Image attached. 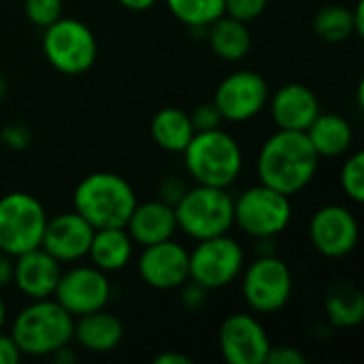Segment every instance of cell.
I'll use <instances>...</instances> for the list:
<instances>
[{"label":"cell","mask_w":364,"mask_h":364,"mask_svg":"<svg viewBox=\"0 0 364 364\" xmlns=\"http://www.w3.org/2000/svg\"><path fill=\"white\" fill-rule=\"evenodd\" d=\"M21 352L15 346L13 337L4 331H0V364H17L21 360Z\"/></svg>","instance_id":"d590c367"},{"label":"cell","mask_w":364,"mask_h":364,"mask_svg":"<svg viewBox=\"0 0 364 364\" xmlns=\"http://www.w3.org/2000/svg\"><path fill=\"white\" fill-rule=\"evenodd\" d=\"M267 79L250 68L235 70L220 81L213 94V102L220 109L224 122L241 124L254 119L269 102Z\"/></svg>","instance_id":"4fadbf2b"},{"label":"cell","mask_w":364,"mask_h":364,"mask_svg":"<svg viewBox=\"0 0 364 364\" xmlns=\"http://www.w3.org/2000/svg\"><path fill=\"white\" fill-rule=\"evenodd\" d=\"M13 256L0 250V288L9 286L13 282Z\"/></svg>","instance_id":"8d00e7d4"},{"label":"cell","mask_w":364,"mask_h":364,"mask_svg":"<svg viewBox=\"0 0 364 364\" xmlns=\"http://www.w3.org/2000/svg\"><path fill=\"white\" fill-rule=\"evenodd\" d=\"M6 322H9V307H6V301L0 296V331H4Z\"/></svg>","instance_id":"b9f144b4"},{"label":"cell","mask_w":364,"mask_h":364,"mask_svg":"<svg viewBox=\"0 0 364 364\" xmlns=\"http://www.w3.org/2000/svg\"><path fill=\"white\" fill-rule=\"evenodd\" d=\"M292 222V196L264 183L243 190L235 198V226L254 239L279 237Z\"/></svg>","instance_id":"9c48e42d"},{"label":"cell","mask_w":364,"mask_h":364,"mask_svg":"<svg viewBox=\"0 0 364 364\" xmlns=\"http://www.w3.org/2000/svg\"><path fill=\"white\" fill-rule=\"evenodd\" d=\"M117 4H122L124 9L134 11V13H143V11L154 9L158 4V0H117Z\"/></svg>","instance_id":"74e56055"},{"label":"cell","mask_w":364,"mask_h":364,"mask_svg":"<svg viewBox=\"0 0 364 364\" xmlns=\"http://www.w3.org/2000/svg\"><path fill=\"white\" fill-rule=\"evenodd\" d=\"M136 203V194L126 177L109 171L85 175L73 192V209L85 218L94 230L126 226Z\"/></svg>","instance_id":"277c9868"},{"label":"cell","mask_w":364,"mask_h":364,"mask_svg":"<svg viewBox=\"0 0 364 364\" xmlns=\"http://www.w3.org/2000/svg\"><path fill=\"white\" fill-rule=\"evenodd\" d=\"M0 139H2V143L6 147L21 151V149H26L32 143V132L23 124H9V126H4L0 130Z\"/></svg>","instance_id":"1f68e13d"},{"label":"cell","mask_w":364,"mask_h":364,"mask_svg":"<svg viewBox=\"0 0 364 364\" xmlns=\"http://www.w3.org/2000/svg\"><path fill=\"white\" fill-rule=\"evenodd\" d=\"M136 273L154 290H179L190 279V250L175 239L145 245L136 256Z\"/></svg>","instance_id":"9a60e30c"},{"label":"cell","mask_w":364,"mask_h":364,"mask_svg":"<svg viewBox=\"0 0 364 364\" xmlns=\"http://www.w3.org/2000/svg\"><path fill=\"white\" fill-rule=\"evenodd\" d=\"M316 154L322 158H341L354 145V130L350 122L339 113H318L311 126L305 130Z\"/></svg>","instance_id":"7402d4cb"},{"label":"cell","mask_w":364,"mask_h":364,"mask_svg":"<svg viewBox=\"0 0 364 364\" xmlns=\"http://www.w3.org/2000/svg\"><path fill=\"white\" fill-rule=\"evenodd\" d=\"M352 15H354L356 36H363L364 34V0H358V2H356V6L352 9Z\"/></svg>","instance_id":"60d3db41"},{"label":"cell","mask_w":364,"mask_h":364,"mask_svg":"<svg viewBox=\"0 0 364 364\" xmlns=\"http://www.w3.org/2000/svg\"><path fill=\"white\" fill-rule=\"evenodd\" d=\"M111 279L109 273L96 269L94 264H75L62 271L55 286L53 299L73 316H85L105 309L111 301Z\"/></svg>","instance_id":"8fae6325"},{"label":"cell","mask_w":364,"mask_h":364,"mask_svg":"<svg viewBox=\"0 0 364 364\" xmlns=\"http://www.w3.org/2000/svg\"><path fill=\"white\" fill-rule=\"evenodd\" d=\"M339 183H341V190L343 194L360 205L364 200V154L363 151H348V158L341 166V173H339Z\"/></svg>","instance_id":"83f0119b"},{"label":"cell","mask_w":364,"mask_h":364,"mask_svg":"<svg viewBox=\"0 0 364 364\" xmlns=\"http://www.w3.org/2000/svg\"><path fill=\"white\" fill-rule=\"evenodd\" d=\"M190 122L194 126V132H205V130L222 128L224 117L215 107V102L209 100V102H200L198 107H194V111H190Z\"/></svg>","instance_id":"f546056e"},{"label":"cell","mask_w":364,"mask_h":364,"mask_svg":"<svg viewBox=\"0 0 364 364\" xmlns=\"http://www.w3.org/2000/svg\"><path fill=\"white\" fill-rule=\"evenodd\" d=\"M241 294L245 305L256 316L282 311L294 292V275L286 260L277 254L256 256L241 271Z\"/></svg>","instance_id":"8992f818"},{"label":"cell","mask_w":364,"mask_h":364,"mask_svg":"<svg viewBox=\"0 0 364 364\" xmlns=\"http://www.w3.org/2000/svg\"><path fill=\"white\" fill-rule=\"evenodd\" d=\"M324 314L335 328H356L364 320V294L354 284H333L324 296Z\"/></svg>","instance_id":"d4e9b609"},{"label":"cell","mask_w":364,"mask_h":364,"mask_svg":"<svg viewBox=\"0 0 364 364\" xmlns=\"http://www.w3.org/2000/svg\"><path fill=\"white\" fill-rule=\"evenodd\" d=\"M171 15L192 30H205L224 15V0H164Z\"/></svg>","instance_id":"4316f807"},{"label":"cell","mask_w":364,"mask_h":364,"mask_svg":"<svg viewBox=\"0 0 364 364\" xmlns=\"http://www.w3.org/2000/svg\"><path fill=\"white\" fill-rule=\"evenodd\" d=\"M149 132L160 149L168 154H181L194 136V126L188 111L179 107H164L154 115Z\"/></svg>","instance_id":"cb8c5ba5"},{"label":"cell","mask_w":364,"mask_h":364,"mask_svg":"<svg viewBox=\"0 0 364 364\" xmlns=\"http://www.w3.org/2000/svg\"><path fill=\"white\" fill-rule=\"evenodd\" d=\"M124 228L128 230L134 245H141V247L173 239L177 232L175 209L173 205L160 198L136 203Z\"/></svg>","instance_id":"d6986e66"},{"label":"cell","mask_w":364,"mask_h":364,"mask_svg":"<svg viewBox=\"0 0 364 364\" xmlns=\"http://www.w3.org/2000/svg\"><path fill=\"white\" fill-rule=\"evenodd\" d=\"M320 156L305 132L277 130L260 147L256 173L260 183L286 194H301L318 175Z\"/></svg>","instance_id":"6da1fadb"},{"label":"cell","mask_w":364,"mask_h":364,"mask_svg":"<svg viewBox=\"0 0 364 364\" xmlns=\"http://www.w3.org/2000/svg\"><path fill=\"white\" fill-rule=\"evenodd\" d=\"M53 363L58 364H73L75 360H77V354L70 350V346H64V348H60V350H55L51 356H49Z\"/></svg>","instance_id":"ab89813d"},{"label":"cell","mask_w":364,"mask_h":364,"mask_svg":"<svg viewBox=\"0 0 364 364\" xmlns=\"http://www.w3.org/2000/svg\"><path fill=\"white\" fill-rule=\"evenodd\" d=\"M314 32L324 43L337 45L352 36H356L354 15L350 6L343 4H326L314 15Z\"/></svg>","instance_id":"484cf974"},{"label":"cell","mask_w":364,"mask_h":364,"mask_svg":"<svg viewBox=\"0 0 364 364\" xmlns=\"http://www.w3.org/2000/svg\"><path fill=\"white\" fill-rule=\"evenodd\" d=\"M181 154L188 177L200 186L228 190L243 173V149L224 128L194 132Z\"/></svg>","instance_id":"3957f363"},{"label":"cell","mask_w":364,"mask_h":364,"mask_svg":"<svg viewBox=\"0 0 364 364\" xmlns=\"http://www.w3.org/2000/svg\"><path fill=\"white\" fill-rule=\"evenodd\" d=\"M173 209L177 230L194 241L226 235L235 226V196L226 188L194 183Z\"/></svg>","instance_id":"5b68a950"},{"label":"cell","mask_w":364,"mask_h":364,"mask_svg":"<svg viewBox=\"0 0 364 364\" xmlns=\"http://www.w3.org/2000/svg\"><path fill=\"white\" fill-rule=\"evenodd\" d=\"M92 237L94 228L85 218H81L75 209L62 211L53 218H47L41 247L60 264H75L87 258Z\"/></svg>","instance_id":"2e32d148"},{"label":"cell","mask_w":364,"mask_h":364,"mask_svg":"<svg viewBox=\"0 0 364 364\" xmlns=\"http://www.w3.org/2000/svg\"><path fill=\"white\" fill-rule=\"evenodd\" d=\"M90 264L105 273H117L126 269L134 258V241L130 239L124 226L115 228H96L90 250Z\"/></svg>","instance_id":"44dd1931"},{"label":"cell","mask_w":364,"mask_h":364,"mask_svg":"<svg viewBox=\"0 0 364 364\" xmlns=\"http://www.w3.org/2000/svg\"><path fill=\"white\" fill-rule=\"evenodd\" d=\"M269 111L277 130L305 132L322 111L318 94L305 83H286L269 94Z\"/></svg>","instance_id":"ac0fdd59"},{"label":"cell","mask_w":364,"mask_h":364,"mask_svg":"<svg viewBox=\"0 0 364 364\" xmlns=\"http://www.w3.org/2000/svg\"><path fill=\"white\" fill-rule=\"evenodd\" d=\"M211 51L224 62H239L252 49V32L245 21L230 15H220L205 28Z\"/></svg>","instance_id":"603a6c76"},{"label":"cell","mask_w":364,"mask_h":364,"mask_svg":"<svg viewBox=\"0 0 364 364\" xmlns=\"http://www.w3.org/2000/svg\"><path fill=\"white\" fill-rule=\"evenodd\" d=\"M188 190L186 181L177 175H166L160 183H158V198L168 203V205H177V200L183 196V192Z\"/></svg>","instance_id":"e575fe53"},{"label":"cell","mask_w":364,"mask_h":364,"mask_svg":"<svg viewBox=\"0 0 364 364\" xmlns=\"http://www.w3.org/2000/svg\"><path fill=\"white\" fill-rule=\"evenodd\" d=\"M264 364H307V356L292 346H273L267 354Z\"/></svg>","instance_id":"836d02e7"},{"label":"cell","mask_w":364,"mask_h":364,"mask_svg":"<svg viewBox=\"0 0 364 364\" xmlns=\"http://www.w3.org/2000/svg\"><path fill=\"white\" fill-rule=\"evenodd\" d=\"M179 290H181V305L186 307V309H190V311H198L205 303H207V294H209V290L207 288H203L200 284H196V282H192V279H188L183 286H179Z\"/></svg>","instance_id":"d6a6232c"},{"label":"cell","mask_w":364,"mask_h":364,"mask_svg":"<svg viewBox=\"0 0 364 364\" xmlns=\"http://www.w3.org/2000/svg\"><path fill=\"white\" fill-rule=\"evenodd\" d=\"M309 241L314 250L331 260L350 256L360 239V224L352 209L346 205H324L320 207L307 226Z\"/></svg>","instance_id":"7c38bea8"},{"label":"cell","mask_w":364,"mask_h":364,"mask_svg":"<svg viewBox=\"0 0 364 364\" xmlns=\"http://www.w3.org/2000/svg\"><path fill=\"white\" fill-rule=\"evenodd\" d=\"M43 53L47 62L62 75H83L98 58V41L92 28L75 17H60L43 28Z\"/></svg>","instance_id":"52a82bcc"},{"label":"cell","mask_w":364,"mask_h":364,"mask_svg":"<svg viewBox=\"0 0 364 364\" xmlns=\"http://www.w3.org/2000/svg\"><path fill=\"white\" fill-rule=\"evenodd\" d=\"M73 341L92 354H109L124 341V324L107 307L75 318Z\"/></svg>","instance_id":"ffe728a7"},{"label":"cell","mask_w":364,"mask_h":364,"mask_svg":"<svg viewBox=\"0 0 364 364\" xmlns=\"http://www.w3.org/2000/svg\"><path fill=\"white\" fill-rule=\"evenodd\" d=\"M75 318L55 301H30L11 320V337L21 356L49 358L55 350L70 346Z\"/></svg>","instance_id":"7a4b0ae2"},{"label":"cell","mask_w":364,"mask_h":364,"mask_svg":"<svg viewBox=\"0 0 364 364\" xmlns=\"http://www.w3.org/2000/svg\"><path fill=\"white\" fill-rule=\"evenodd\" d=\"M60 275H62V264L43 247H34L30 252L15 256L11 284L28 301L53 299Z\"/></svg>","instance_id":"e0dca14e"},{"label":"cell","mask_w":364,"mask_h":364,"mask_svg":"<svg viewBox=\"0 0 364 364\" xmlns=\"http://www.w3.org/2000/svg\"><path fill=\"white\" fill-rule=\"evenodd\" d=\"M218 346L228 364H264L271 337L256 314L237 311L220 324Z\"/></svg>","instance_id":"5bb4252c"},{"label":"cell","mask_w":364,"mask_h":364,"mask_svg":"<svg viewBox=\"0 0 364 364\" xmlns=\"http://www.w3.org/2000/svg\"><path fill=\"white\" fill-rule=\"evenodd\" d=\"M23 13L36 28H47L64 15L62 0H23Z\"/></svg>","instance_id":"f1b7e54d"},{"label":"cell","mask_w":364,"mask_h":364,"mask_svg":"<svg viewBox=\"0 0 364 364\" xmlns=\"http://www.w3.org/2000/svg\"><path fill=\"white\" fill-rule=\"evenodd\" d=\"M269 0H224V13L239 21H254L267 11Z\"/></svg>","instance_id":"4dcf8cb0"},{"label":"cell","mask_w":364,"mask_h":364,"mask_svg":"<svg viewBox=\"0 0 364 364\" xmlns=\"http://www.w3.org/2000/svg\"><path fill=\"white\" fill-rule=\"evenodd\" d=\"M156 364H190V358L179 352H162L154 358Z\"/></svg>","instance_id":"f35d334b"},{"label":"cell","mask_w":364,"mask_h":364,"mask_svg":"<svg viewBox=\"0 0 364 364\" xmlns=\"http://www.w3.org/2000/svg\"><path fill=\"white\" fill-rule=\"evenodd\" d=\"M245 267V250L228 232L196 241L190 250V279L209 292L222 290L241 277Z\"/></svg>","instance_id":"30bf717a"},{"label":"cell","mask_w":364,"mask_h":364,"mask_svg":"<svg viewBox=\"0 0 364 364\" xmlns=\"http://www.w3.org/2000/svg\"><path fill=\"white\" fill-rule=\"evenodd\" d=\"M47 218L45 205L30 192L0 196V250L15 258L41 247Z\"/></svg>","instance_id":"ba28073f"}]
</instances>
